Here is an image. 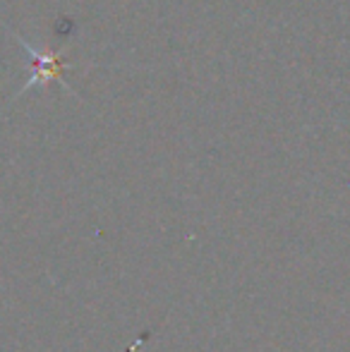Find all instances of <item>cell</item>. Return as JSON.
<instances>
[{"mask_svg":"<svg viewBox=\"0 0 350 352\" xmlns=\"http://www.w3.org/2000/svg\"><path fill=\"white\" fill-rule=\"evenodd\" d=\"M14 38H17L19 46H22L24 51L29 53V58H32V67H34L29 82L24 84L22 89H19L17 96H22L24 91H29V89H34V87H43V84H48L51 79L61 82L63 87L67 89V91H72V89L65 84V79H63V74H65V70L70 67L65 63V58H63V53H41V51H36V48H34L29 41H24L19 34H14ZM72 94H75V91H72Z\"/></svg>","mask_w":350,"mask_h":352,"instance_id":"obj_1","label":"cell"}]
</instances>
